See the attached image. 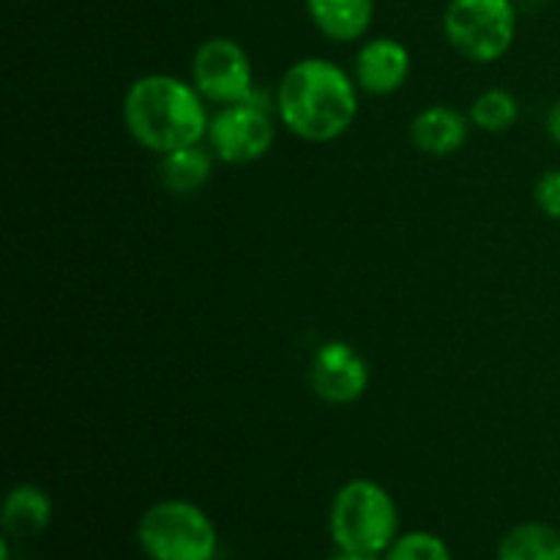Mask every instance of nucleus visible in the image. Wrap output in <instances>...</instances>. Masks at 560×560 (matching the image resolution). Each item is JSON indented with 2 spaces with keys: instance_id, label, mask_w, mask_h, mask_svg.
Masks as SVG:
<instances>
[{
  "instance_id": "nucleus-11",
  "label": "nucleus",
  "mask_w": 560,
  "mask_h": 560,
  "mask_svg": "<svg viewBox=\"0 0 560 560\" xmlns=\"http://www.w3.org/2000/svg\"><path fill=\"white\" fill-rule=\"evenodd\" d=\"M312 25L334 44H353L375 22V0H306Z\"/></svg>"
},
{
  "instance_id": "nucleus-15",
  "label": "nucleus",
  "mask_w": 560,
  "mask_h": 560,
  "mask_svg": "<svg viewBox=\"0 0 560 560\" xmlns=\"http://www.w3.org/2000/svg\"><path fill=\"white\" fill-rule=\"evenodd\" d=\"M468 118L474 129L487 135H506L520 120V102L506 88H487L470 102Z\"/></svg>"
},
{
  "instance_id": "nucleus-6",
  "label": "nucleus",
  "mask_w": 560,
  "mask_h": 560,
  "mask_svg": "<svg viewBox=\"0 0 560 560\" xmlns=\"http://www.w3.org/2000/svg\"><path fill=\"white\" fill-rule=\"evenodd\" d=\"M277 107L273 96L257 91L241 104H228L211 115L206 145L222 164L260 162L277 140Z\"/></svg>"
},
{
  "instance_id": "nucleus-19",
  "label": "nucleus",
  "mask_w": 560,
  "mask_h": 560,
  "mask_svg": "<svg viewBox=\"0 0 560 560\" xmlns=\"http://www.w3.org/2000/svg\"><path fill=\"white\" fill-rule=\"evenodd\" d=\"M326 560H383V556H366V552H350V550H337Z\"/></svg>"
},
{
  "instance_id": "nucleus-2",
  "label": "nucleus",
  "mask_w": 560,
  "mask_h": 560,
  "mask_svg": "<svg viewBox=\"0 0 560 560\" xmlns=\"http://www.w3.org/2000/svg\"><path fill=\"white\" fill-rule=\"evenodd\" d=\"M120 118L131 140L156 156L206 142L211 124L208 102L191 80L164 71L137 77L126 88Z\"/></svg>"
},
{
  "instance_id": "nucleus-14",
  "label": "nucleus",
  "mask_w": 560,
  "mask_h": 560,
  "mask_svg": "<svg viewBox=\"0 0 560 560\" xmlns=\"http://www.w3.org/2000/svg\"><path fill=\"white\" fill-rule=\"evenodd\" d=\"M498 560H560V530L556 525L528 520L506 534L498 541Z\"/></svg>"
},
{
  "instance_id": "nucleus-12",
  "label": "nucleus",
  "mask_w": 560,
  "mask_h": 560,
  "mask_svg": "<svg viewBox=\"0 0 560 560\" xmlns=\"http://www.w3.org/2000/svg\"><path fill=\"white\" fill-rule=\"evenodd\" d=\"M217 162L219 159L213 156L206 142L178 148V151L159 156V180L170 195L191 197L206 189L208 180L213 178V164Z\"/></svg>"
},
{
  "instance_id": "nucleus-4",
  "label": "nucleus",
  "mask_w": 560,
  "mask_h": 560,
  "mask_svg": "<svg viewBox=\"0 0 560 560\" xmlns=\"http://www.w3.org/2000/svg\"><path fill=\"white\" fill-rule=\"evenodd\" d=\"M137 545L148 560H217L219 530L197 503L164 498L142 512Z\"/></svg>"
},
{
  "instance_id": "nucleus-16",
  "label": "nucleus",
  "mask_w": 560,
  "mask_h": 560,
  "mask_svg": "<svg viewBox=\"0 0 560 560\" xmlns=\"http://www.w3.org/2000/svg\"><path fill=\"white\" fill-rule=\"evenodd\" d=\"M383 560H454L446 541L430 530H408L394 539Z\"/></svg>"
},
{
  "instance_id": "nucleus-18",
  "label": "nucleus",
  "mask_w": 560,
  "mask_h": 560,
  "mask_svg": "<svg viewBox=\"0 0 560 560\" xmlns=\"http://www.w3.org/2000/svg\"><path fill=\"white\" fill-rule=\"evenodd\" d=\"M545 129H547V137H550V140L560 148V98H556V102L550 104V109H547Z\"/></svg>"
},
{
  "instance_id": "nucleus-1",
  "label": "nucleus",
  "mask_w": 560,
  "mask_h": 560,
  "mask_svg": "<svg viewBox=\"0 0 560 560\" xmlns=\"http://www.w3.org/2000/svg\"><path fill=\"white\" fill-rule=\"evenodd\" d=\"M359 85L334 60L310 55L288 66L273 91V107L284 129L304 142H334L359 118Z\"/></svg>"
},
{
  "instance_id": "nucleus-9",
  "label": "nucleus",
  "mask_w": 560,
  "mask_h": 560,
  "mask_svg": "<svg viewBox=\"0 0 560 560\" xmlns=\"http://www.w3.org/2000/svg\"><path fill=\"white\" fill-rule=\"evenodd\" d=\"M413 60L410 49L399 38L375 36L366 38L353 60V80L361 93L370 96H392L408 82Z\"/></svg>"
},
{
  "instance_id": "nucleus-10",
  "label": "nucleus",
  "mask_w": 560,
  "mask_h": 560,
  "mask_svg": "<svg viewBox=\"0 0 560 560\" xmlns=\"http://www.w3.org/2000/svg\"><path fill=\"white\" fill-rule=\"evenodd\" d=\"M470 129L474 124L468 115L459 113L452 104H427L410 120V142L416 151L427 153V156H454L468 142Z\"/></svg>"
},
{
  "instance_id": "nucleus-13",
  "label": "nucleus",
  "mask_w": 560,
  "mask_h": 560,
  "mask_svg": "<svg viewBox=\"0 0 560 560\" xmlns=\"http://www.w3.org/2000/svg\"><path fill=\"white\" fill-rule=\"evenodd\" d=\"M3 534L9 539H33L42 536L52 523V498L36 485L11 487L3 501Z\"/></svg>"
},
{
  "instance_id": "nucleus-17",
  "label": "nucleus",
  "mask_w": 560,
  "mask_h": 560,
  "mask_svg": "<svg viewBox=\"0 0 560 560\" xmlns=\"http://www.w3.org/2000/svg\"><path fill=\"white\" fill-rule=\"evenodd\" d=\"M534 200L547 219L560 222V167H552L547 170L545 175H539L534 189Z\"/></svg>"
},
{
  "instance_id": "nucleus-3",
  "label": "nucleus",
  "mask_w": 560,
  "mask_h": 560,
  "mask_svg": "<svg viewBox=\"0 0 560 560\" xmlns=\"http://www.w3.org/2000/svg\"><path fill=\"white\" fill-rule=\"evenodd\" d=\"M328 530L337 550L383 556L399 536L397 501L372 479L345 481L328 509Z\"/></svg>"
},
{
  "instance_id": "nucleus-8",
  "label": "nucleus",
  "mask_w": 560,
  "mask_h": 560,
  "mask_svg": "<svg viewBox=\"0 0 560 560\" xmlns=\"http://www.w3.org/2000/svg\"><path fill=\"white\" fill-rule=\"evenodd\" d=\"M310 388L320 402L342 408L359 402L370 388V364L345 339H328L312 353Z\"/></svg>"
},
{
  "instance_id": "nucleus-7",
  "label": "nucleus",
  "mask_w": 560,
  "mask_h": 560,
  "mask_svg": "<svg viewBox=\"0 0 560 560\" xmlns=\"http://www.w3.org/2000/svg\"><path fill=\"white\" fill-rule=\"evenodd\" d=\"M189 80L200 96L217 107L241 104L257 93L249 52L230 36H211L195 49Z\"/></svg>"
},
{
  "instance_id": "nucleus-5",
  "label": "nucleus",
  "mask_w": 560,
  "mask_h": 560,
  "mask_svg": "<svg viewBox=\"0 0 560 560\" xmlns=\"http://www.w3.org/2000/svg\"><path fill=\"white\" fill-rule=\"evenodd\" d=\"M443 33L470 63H495L517 38V5L514 0H448Z\"/></svg>"
}]
</instances>
